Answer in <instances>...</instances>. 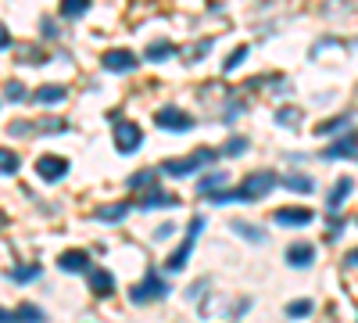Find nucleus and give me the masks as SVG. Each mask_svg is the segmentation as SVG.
Returning a JSON list of instances; mask_svg holds the SVG:
<instances>
[{
    "instance_id": "nucleus-4",
    "label": "nucleus",
    "mask_w": 358,
    "mask_h": 323,
    "mask_svg": "<svg viewBox=\"0 0 358 323\" xmlns=\"http://www.w3.org/2000/svg\"><path fill=\"white\" fill-rule=\"evenodd\" d=\"M219 158V151H212V148H197L190 158H176V162H162V172H169V176H190V172H197L201 165H208V162H215Z\"/></svg>"
},
{
    "instance_id": "nucleus-20",
    "label": "nucleus",
    "mask_w": 358,
    "mask_h": 323,
    "mask_svg": "<svg viewBox=\"0 0 358 323\" xmlns=\"http://www.w3.org/2000/svg\"><path fill=\"white\" fill-rule=\"evenodd\" d=\"M126 212H133V205L118 201V205H104V209H97V219L101 223H118V219H126Z\"/></svg>"
},
{
    "instance_id": "nucleus-10",
    "label": "nucleus",
    "mask_w": 358,
    "mask_h": 323,
    "mask_svg": "<svg viewBox=\"0 0 358 323\" xmlns=\"http://www.w3.org/2000/svg\"><path fill=\"white\" fill-rule=\"evenodd\" d=\"M322 158L330 162V158H358V133L351 130L348 137H341V140H334L330 148L322 151Z\"/></svg>"
},
{
    "instance_id": "nucleus-5",
    "label": "nucleus",
    "mask_w": 358,
    "mask_h": 323,
    "mask_svg": "<svg viewBox=\"0 0 358 323\" xmlns=\"http://www.w3.org/2000/svg\"><path fill=\"white\" fill-rule=\"evenodd\" d=\"M155 123L162 130H169V133H187V130H194V115L183 111V108H176V104H165V108L155 111Z\"/></svg>"
},
{
    "instance_id": "nucleus-8",
    "label": "nucleus",
    "mask_w": 358,
    "mask_h": 323,
    "mask_svg": "<svg viewBox=\"0 0 358 323\" xmlns=\"http://www.w3.org/2000/svg\"><path fill=\"white\" fill-rule=\"evenodd\" d=\"M69 172V162L62 155H40L36 158V176L43 184H54V180H62V176Z\"/></svg>"
},
{
    "instance_id": "nucleus-36",
    "label": "nucleus",
    "mask_w": 358,
    "mask_h": 323,
    "mask_svg": "<svg viewBox=\"0 0 358 323\" xmlns=\"http://www.w3.org/2000/svg\"><path fill=\"white\" fill-rule=\"evenodd\" d=\"M4 223H8V216H0V226H4Z\"/></svg>"
},
{
    "instance_id": "nucleus-33",
    "label": "nucleus",
    "mask_w": 358,
    "mask_h": 323,
    "mask_svg": "<svg viewBox=\"0 0 358 323\" xmlns=\"http://www.w3.org/2000/svg\"><path fill=\"white\" fill-rule=\"evenodd\" d=\"M43 133H65V126L69 123H62V119H43V123H36Z\"/></svg>"
},
{
    "instance_id": "nucleus-23",
    "label": "nucleus",
    "mask_w": 358,
    "mask_h": 323,
    "mask_svg": "<svg viewBox=\"0 0 358 323\" xmlns=\"http://www.w3.org/2000/svg\"><path fill=\"white\" fill-rule=\"evenodd\" d=\"M283 187H287V191H294V194H312V191H315V184L308 180V176H301V172L287 176V180H283Z\"/></svg>"
},
{
    "instance_id": "nucleus-18",
    "label": "nucleus",
    "mask_w": 358,
    "mask_h": 323,
    "mask_svg": "<svg viewBox=\"0 0 358 323\" xmlns=\"http://www.w3.org/2000/svg\"><path fill=\"white\" fill-rule=\"evenodd\" d=\"M222 187H226V172H208V176H201L197 194H201V198H212V194H219Z\"/></svg>"
},
{
    "instance_id": "nucleus-24",
    "label": "nucleus",
    "mask_w": 358,
    "mask_h": 323,
    "mask_svg": "<svg viewBox=\"0 0 358 323\" xmlns=\"http://www.w3.org/2000/svg\"><path fill=\"white\" fill-rule=\"evenodd\" d=\"M172 54H176V47L169 40H158V43L147 47V62H165V57H172Z\"/></svg>"
},
{
    "instance_id": "nucleus-11",
    "label": "nucleus",
    "mask_w": 358,
    "mask_h": 323,
    "mask_svg": "<svg viewBox=\"0 0 358 323\" xmlns=\"http://www.w3.org/2000/svg\"><path fill=\"white\" fill-rule=\"evenodd\" d=\"M287 266H294V270H305V266H312L315 262V248L308 245V241H294L290 248H287Z\"/></svg>"
},
{
    "instance_id": "nucleus-19",
    "label": "nucleus",
    "mask_w": 358,
    "mask_h": 323,
    "mask_svg": "<svg viewBox=\"0 0 358 323\" xmlns=\"http://www.w3.org/2000/svg\"><path fill=\"white\" fill-rule=\"evenodd\" d=\"M229 230L236 233V238H248L251 245H262V241H265V230H262V226H251V223H244V219H233Z\"/></svg>"
},
{
    "instance_id": "nucleus-25",
    "label": "nucleus",
    "mask_w": 358,
    "mask_h": 323,
    "mask_svg": "<svg viewBox=\"0 0 358 323\" xmlns=\"http://www.w3.org/2000/svg\"><path fill=\"white\" fill-rule=\"evenodd\" d=\"M248 151V137H229L226 144H222V151L219 155H226V158H241Z\"/></svg>"
},
{
    "instance_id": "nucleus-34",
    "label": "nucleus",
    "mask_w": 358,
    "mask_h": 323,
    "mask_svg": "<svg viewBox=\"0 0 358 323\" xmlns=\"http://www.w3.org/2000/svg\"><path fill=\"white\" fill-rule=\"evenodd\" d=\"M11 47V33H8V25L0 22V50H8Z\"/></svg>"
},
{
    "instance_id": "nucleus-27",
    "label": "nucleus",
    "mask_w": 358,
    "mask_h": 323,
    "mask_svg": "<svg viewBox=\"0 0 358 323\" xmlns=\"http://www.w3.org/2000/svg\"><path fill=\"white\" fill-rule=\"evenodd\" d=\"M276 123L287 126V130H294L297 123H301V108H280V111H276Z\"/></svg>"
},
{
    "instance_id": "nucleus-21",
    "label": "nucleus",
    "mask_w": 358,
    "mask_h": 323,
    "mask_svg": "<svg viewBox=\"0 0 358 323\" xmlns=\"http://www.w3.org/2000/svg\"><path fill=\"white\" fill-rule=\"evenodd\" d=\"M158 205H176V198H172V194H162L158 187H151V194H143V198H140V209H143V212L158 209Z\"/></svg>"
},
{
    "instance_id": "nucleus-1",
    "label": "nucleus",
    "mask_w": 358,
    "mask_h": 323,
    "mask_svg": "<svg viewBox=\"0 0 358 323\" xmlns=\"http://www.w3.org/2000/svg\"><path fill=\"white\" fill-rule=\"evenodd\" d=\"M273 187H276V172L258 169V172L244 176V184L236 187V191H219V194H212V201H215V205H226V201H258V198H265Z\"/></svg>"
},
{
    "instance_id": "nucleus-17",
    "label": "nucleus",
    "mask_w": 358,
    "mask_h": 323,
    "mask_svg": "<svg viewBox=\"0 0 358 323\" xmlns=\"http://www.w3.org/2000/svg\"><path fill=\"white\" fill-rule=\"evenodd\" d=\"M126 187H129V191H151V187H158V169H140V172H133Z\"/></svg>"
},
{
    "instance_id": "nucleus-28",
    "label": "nucleus",
    "mask_w": 358,
    "mask_h": 323,
    "mask_svg": "<svg viewBox=\"0 0 358 323\" xmlns=\"http://www.w3.org/2000/svg\"><path fill=\"white\" fill-rule=\"evenodd\" d=\"M348 123H351L348 115H337V119H326V123H319V126H315V133H319V137H330V133H337V130H341V126H348Z\"/></svg>"
},
{
    "instance_id": "nucleus-3",
    "label": "nucleus",
    "mask_w": 358,
    "mask_h": 323,
    "mask_svg": "<svg viewBox=\"0 0 358 323\" xmlns=\"http://www.w3.org/2000/svg\"><path fill=\"white\" fill-rule=\"evenodd\" d=\"M204 230V216H194V223H190V233H187V241L179 245L172 255H169V262H165V270L169 273H179V270H187V262H190V255H194V245H197V233Z\"/></svg>"
},
{
    "instance_id": "nucleus-7",
    "label": "nucleus",
    "mask_w": 358,
    "mask_h": 323,
    "mask_svg": "<svg viewBox=\"0 0 358 323\" xmlns=\"http://www.w3.org/2000/svg\"><path fill=\"white\" fill-rule=\"evenodd\" d=\"M101 69H108V72H133V69H136V54L126 50V47L104 50V54H101Z\"/></svg>"
},
{
    "instance_id": "nucleus-30",
    "label": "nucleus",
    "mask_w": 358,
    "mask_h": 323,
    "mask_svg": "<svg viewBox=\"0 0 358 323\" xmlns=\"http://www.w3.org/2000/svg\"><path fill=\"white\" fill-rule=\"evenodd\" d=\"M312 309H315V305H312L308 298H301V302H290V305H287V316H290V319H301V316H312Z\"/></svg>"
},
{
    "instance_id": "nucleus-16",
    "label": "nucleus",
    "mask_w": 358,
    "mask_h": 323,
    "mask_svg": "<svg viewBox=\"0 0 358 323\" xmlns=\"http://www.w3.org/2000/svg\"><path fill=\"white\" fill-rule=\"evenodd\" d=\"M351 187H355V180H351V176H341V180L334 184V191L326 194V205H330V212H337V209H341V205H344V198L351 194Z\"/></svg>"
},
{
    "instance_id": "nucleus-22",
    "label": "nucleus",
    "mask_w": 358,
    "mask_h": 323,
    "mask_svg": "<svg viewBox=\"0 0 358 323\" xmlns=\"http://www.w3.org/2000/svg\"><path fill=\"white\" fill-rule=\"evenodd\" d=\"M40 273H43V266H36V262H29V266H18V270H11L8 277H11L15 284H33Z\"/></svg>"
},
{
    "instance_id": "nucleus-13",
    "label": "nucleus",
    "mask_w": 358,
    "mask_h": 323,
    "mask_svg": "<svg viewBox=\"0 0 358 323\" xmlns=\"http://www.w3.org/2000/svg\"><path fill=\"white\" fill-rule=\"evenodd\" d=\"M65 97H69V90H65L62 83H47V86H36L29 101H36V104H62Z\"/></svg>"
},
{
    "instance_id": "nucleus-29",
    "label": "nucleus",
    "mask_w": 358,
    "mask_h": 323,
    "mask_svg": "<svg viewBox=\"0 0 358 323\" xmlns=\"http://www.w3.org/2000/svg\"><path fill=\"white\" fill-rule=\"evenodd\" d=\"M18 165H22V158H18L15 151L0 148V172H18Z\"/></svg>"
},
{
    "instance_id": "nucleus-6",
    "label": "nucleus",
    "mask_w": 358,
    "mask_h": 323,
    "mask_svg": "<svg viewBox=\"0 0 358 323\" xmlns=\"http://www.w3.org/2000/svg\"><path fill=\"white\" fill-rule=\"evenodd\" d=\"M140 144H143V133H140L136 123H115V148H118V151L133 155Z\"/></svg>"
},
{
    "instance_id": "nucleus-32",
    "label": "nucleus",
    "mask_w": 358,
    "mask_h": 323,
    "mask_svg": "<svg viewBox=\"0 0 358 323\" xmlns=\"http://www.w3.org/2000/svg\"><path fill=\"white\" fill-rule=\"evenodd\" d=\"M244 57H248V47H236V50H233V54L226 57V65H222V72H233L236 65H241V62H244Z\"/></svg>"
},
{
    "instance_id": "nucleus-15",
    "label": "nucleus",
    "mask_w": 358,
    "mask_h": 323,
    "mask_svg": "<svg viewBox=\"0 0 358 323\" xmlns=\"http://www.w3.org/2000/svg\"><path fill=\"white\" fill-rule=\"evenodd\" d=\"M315 216L308 212V209H280L276 212V223L280 226H308Z\"/></svg>"
},
{
    "instance_id": "nucleus-35",
    "label": "nucleus",
    "mask_w": 358,
    "mask_h": 323,
    "mask_svg": "<svg viewBox=\"0 0 358 323\" xmlns=\"http://www.w3.org/2000/svg\"><path fill=\"white\" fill-rule=\"evenodd\" d=\"M344 266H358V252H351V255L344 259Z\"/></svg>"
},
{
    "instance_id": "nucleus-2",
    "label": "nucleus",
    "mask_w": 358,
    "mask_h": 323,
    "mask_svg": "<svg viewBox=\"0 0 358 323\" xmlns=\"http://www.w3.org/2000/svg\"><path fill=\"white\" fill-rule=\"evenodd\" d=\"M165 295H169V280H162L158 270H147V277H143L136 287H129V302H136V305L162 302Z\"/></svg>"
},
{
    "instance_id": "nucleus-26",
    "label": "nucleus",
    "mask_w": 358,
    "mask_h": 323,
    "mask_svg": "<svg viewBox=\"0 0 358 323\" xmlns=\"http://www.w3.org/2000/svg\"><path fill=\"white\" fill-rule=\"evenodd\" d=\"M90 11V0H62V18H83Z\"/></svg>"
},
{
    "instance_id": "nucleus-9",
    "label": "nucleus",
    "mask_w": 358,
    "mask_h": 323,
    "mask_svg": "<svg viewBox=\"0 0 358 323\" xmlns=\"http://www.w3.org/2000/svg\"><path fill=\"white\" fill-rule=\"evenodd\" d=\"M43 319H47L43 309L33 305V302H22L15 312L11 309H0V323H43Z\"/></svg>"
},
{
    "instance_id": "nucleus-14",
    "label": "nucleus",
    "mask_w": 358,
    "mask_h": 323,
    "mask_svg": "<svg viewBox=\"0 0 358 323\" xmlns=\"http://www.w3.org/2000/svg\"><path fill=\"white\" fill-rule=\"evenodd\" d=\"M86 277H90V287H94L97 295H111V291H115V277H111V270H97V266H90V270H86Z\"/></svg>"
},
{
    "instance_id": "nucleus-12",
    "label": "nucleus",
    "mask_w": 358,
    "mask_h": 323,
    "mask_svg": "<svg viewBox=\"0 0 358 323\" xmlns=\"http://www.w3.org/2000/svg\"><path fill=\"white\" fill-rule=\"evenodd\" d=\"M57 266H62L65 273H86V270H90V255H86L83 248L62 252V259H57Z\"/></svg>"
},
{
    "instance_id": "nucleus-31",
    "label": "nucleus",
    "mask_w": 358,
    "mask_h": 323,
    "mask_svg": "<svg viewBox=\"0 0 358 323\" xmlns=\"http://www.w3.org/2000/svg\"><path fill=\"white\" fill-rule=\"evenodd\" d=\"M4 94H8V101H29V97H25V83H18V79H8Z\"/></svg>"
}]
</instances>
